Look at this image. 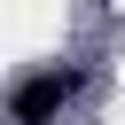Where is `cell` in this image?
<instances>
[{
    "mask_svg": "<svg viewBox=\"0 0 125 125\" xmlns=\"http://www.w3.org/2000/svg\"><path fill=\"white\" fill-rule=\"evenodd\" d=\"M86 78H94V70H62V62H55V70H31V78L8 94V125H55V117L86 94Z\"/></svg>",
    "mask_w": 125,
    "mask_h": 125,
    "instance_id": "6da1fadb",
    "label": "cell"
}]
</instances>
